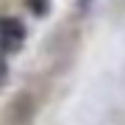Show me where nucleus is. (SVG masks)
Returning <instances> with one entry per match:
<instances>
[{
    "instance_id": "1",
    "label": "nucleus",
    "mask_w": 125,
    "mask_h": 125,
    "mask_svg": "<svg viewBox=\"0 0 125 125\" xmlns=\"http://www.w3.org/2000/svg\"><path fill=\"white\" fill-rule=\"evenodd\" d=\"M28 31L20 17H0V50L6 56H14L25 47Z\"/></svg>"
},
{
    "instance_id": "2",
    "label": "nucleus",
    "mask_w": 125,
    "mask_h": 125,
    "mask_svg": "<svg viewBox=\"0 0 125 125\" xmlns=\"http://www.w3.org/2000/svg\"><path fill=\"white\" fill-rule=\"evenodd\" d=\"M50 0H25V9L33 14V17H47L50 14Z\"/></svg>"
},
{
    "instance_id": "3",
    "label": "nucleus",
    "mask_w": 125,
    "mask_h": 125,
    "mask_svg": "<svg viewBox=\"0 0 125 125\" xmlns=\"http://www.w3.org/2000/svg\"><path fill=\"white\" fill-rule=\"evenodd\" d=\"M9 81V61H6V53L0 50V86Z\"/></svg>"
}]
</instances>
